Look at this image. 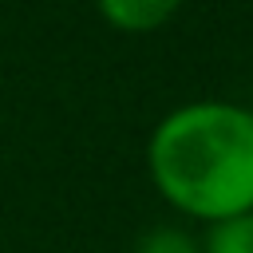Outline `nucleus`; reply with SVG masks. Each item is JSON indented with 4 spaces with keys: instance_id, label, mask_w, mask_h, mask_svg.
I'll use <instances>...</instances> for the list:
<instances>
[{
    "instance_id": "nucleus-1",
    "label": "nucleus",
    "mask_w": 253,
    "mask_h": 253,
    "mask_svg": "<svg viewBox=\"0 0 253 253\" xmlns=\"http://www.w3.org/2000/svg\"><path fill=\"white\" fill-rule=\"evenodd\" d=\"M154 190L194 221L253 210V107L194 99L158 119L146 138Z\"/></svg>"
},
{
    "instance_id": "nucleus-2",
    "label": "nucleus",
    "mask_w": 253,
    "mask_h": 253,
    "mask_svg": "<svg viewBox=\"0 0 253 253\" xmlns=\"http://www.w3.org/2000/svg\"><path fill=\"white\" fill-rule=\"evenodd\" d=\"M182 4L186 0H95L99 16L115 32H126V36H146V32L166 28L182 12Z\"/></svg>"
},
{
    "instance_id": "nucleus-3",
    "label": "nucleus",
    "mask_w": 253,
    "mask_h": 253,
    "mask_svg": "<svg viewBox=\"0 0 253 253\" xmlns=\"http://www.w3.org/2000/svg\"><path fill=\"white\" fill-rule=\"evenodd\" d=\"M202 253H253V210L210 221L202 237Z\"/></svg>"
},
{
    "instance_id": "nucleus-4",
    "label": "nucleus",
    "mask_w": 253,
    "mask_h": 253,
    "mask_svg": "<svg viewBox=\"0 0 253 253\" xmlns=\"http://www.w3.org/2000/svg\"><path fill=\"white\" fill-rule=\"evenodd\" d=\"M130 253H202V241L182 225H150Z\"/></svg>"
}]
</instances>
